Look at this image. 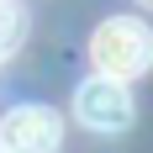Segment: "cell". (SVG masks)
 <instances>
[{
  "label": "cell",
  "instance_id": "cell-1",
  "mask_svg": "<svg viewBox=\"0 0 153 153\" xmlns=\"http://www.w3.org/2000/svg\"><path fill=\"white\" fill-rule=\"evenodd\" d=\"M90 63L106 79H137L153 69V27L143 16H106L90 37Z\"/></svg>",
  "mask_w": 153,
  "mask_h": 153
},
{
  "label": "cell",
  "instance_id": "cell-2",
  "mask_svg": "<svg viewBox=\"0 0 153 153\" xmlns=\"http://www.w3.org/2000/svg\"><path fill=\"white\" fill-rule=\"evenodd\" d=\"M74 122H85L90 132H127L132 127V90L106 74L85 79L74 90Z\"/></svg>",
  "mask_w": 153,
  "mask_h": 153
},
{
  "label": "cell",
  "instance_id": "cell-3",
  "mask_svg": "<svg viewBox=\"0 0 153 153\" xmlns=\"http://www.w3.org/2000/svg\"><path fill=\"white\" fill-rule=\"evenodd\" d=\"M63 116L53 106H11L0 116V153H58Z\"/></svg>",
  "mask_w": 153,
  "mask_h": 153
},
{
  "label": "cell",
  "instance_id": "cell-4",
  "mask_svg": "<svg viewBox=\"0 0 153 153\" xmlns=\"http://www.w3.org/2000/svg\"><path fill=\"white\" fill-rule=\"evenodd\" d=\"M21 32H27V16L16 11V0H0V58L21 48Z\"/></svg>",
  "mask_w": 153,
  "mask_h": 153
},
{
  "label": "cell",
  "instance_id": "cell-5",
  "mask_svg": "<svg viewBox=\"0 0 153 153\" xmlns=\"http://www.w3.org/2000/svg\"><path fill=\"white\" fill-rule=\"evenodd\" d=\"M137 5H143V11H153V0H137Z\"/></svg>",
  "mask_w": 153,
  "mask_h": 153
}]
</instances>
